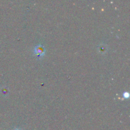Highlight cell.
<instances>
[{"label":"cell","mask_w":130,"mask_h":130,"mask_svg":"<svg viewBox=\"0 0 130 130\" xmlns=\"http://www.w3.org/2000/svg\"><path fill=\"white\" fill-rule=\"evenodd\" d=\"M15 130H20V129H15Z\"/></svg>","instance_id":"3"},{"label":"cell","mask_w":130,"mask_h":130,"mask_svg":"<svg viewBox=\"0 0 130 130\" xmlns=\"http://www.w3.org/2000/svg\"><path fill=\"white\" fill-rule=\"evenodd\" d=\"M34 53L38 56V57H43L45 53V49L44 47L41 44L36 46L34 48Z\"/></svg>","instance_id":"1"},{"label":"cell","mask_w":130,"mask_h":130,"mask_svg":"<svg viewBox=\"0 0 130 130\" xmlns=\"http://www.w3.org/2000/svg\"><path fill=\"white\" fill-rule=\"evenodd\" d=\"M129 95L128 92H124V93H123V96H124V98H128L129 97Z\"/></svg>","instance_id":"2"}]
</instances>
